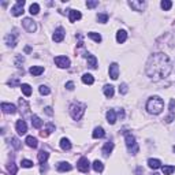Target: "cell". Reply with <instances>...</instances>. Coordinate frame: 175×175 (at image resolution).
<instances>
[{"mask_svg": "<svg viewBox=\"0 0 175 175\" xmlns=\"http://www.w3.org/2000/svg\"><path fill=\"white\" fill-rule=\"evenodd\" d=\"M29 71H30V74H32V75L38 77V75H41V74L44 73V67H43V66H32Z\"/></svg>", "mask_w": 175, "mask_h": 175, "instance_id": "cell-18", "label": "cell"}, {"mask_svg": "<svg viewBox=\"0 0 175 175\" xmlns=\"http://www.w3.org/2000/svg\"><path fill=\"white\" fill-rule=\"evenodd\" d=\"M15 127H16V131H18V134H21V136L26 134V131H27V126H26V123H25V120H22V119L16 120Z\"/></svg>", "mask_w": 175, "mask_h": 175, "instance_id": "cell-12", "label": "cell"}, {"mask_svg": "<svg viewBox=\"0 0 175 175\" xmlns=\"http://www.w3.org/2000/svg\"><path fill=\"white\" fill-rule=\"evenodd\" d=\"M161 170H163V174L164 175H171L172 172L175 171V167L174 166H164Z\"/></svg>", "mask_w": 175, "mask_h": 175, "instance_id": "cell-35", "label": "cell"}, {"mask_svg": "<svg viewBox=\"0 0 175 175\" xmlns=\"http://www.w3.org/2000/svg\"><path fill=\"white\" fill-rule=\"evenodd\" d=\"M171 70V62L166 53H153L146 62V75L153 81L168 77Z\"/></svg>", "mask_w": 175, "mask_h": 175, "instance_id": "cell-1", "label": "cell"}, {"mask_svg": "<svg viewBox=\"0 0 175 175\" xmlns=\"http://www.w3.org/2000/svg\"><path fill=\"white\" fill-rule=\"evenodd\" d=\"M77 168L81 172H89V168H90V163L86 157H81L77 163Z\"/></svg>", "mask_w": 175, "mask_h": 175, "instance_id": "cell-9", "label": "cell"}, {"mask_svg": "<svg viewBox=\"0 0 175 175\" xmlns=\"http://www.w3.org/2000/svg\"><path fill=\"white\" fill-rule=\"evenodd\" d=\"M11 144H12V146L15 148V149H19V148H21V144H19V139H18V138H15V137H12V138H11Z\"/></svg>", "mask_w": 175, "mask_h": 175, "instance_id": "cell-42", "label": "cell"}, {"mask_svg": "<svg viewBox=\"0 0 175 175\" xmlns=\"http://www.w3.org/2000/svg\"><path fill=\"white\" fill-rule=\"evenodd\" d=\"M88 36H89L92 40H94L96 43H100L101 41V36L98 34V33H94V32H90V33H88Z\"/></svg>", "mask_w": 175, "mask_h": 175, "instance_id": "cell-37", "label": "cell"}, {"mask_svg": "<svg viewBox=\"0 0 175 175\" xmlns=\"http://www.w3.org/2000/svg\"><path fill=\"white\" fill-rule=\"evenodd\" d=\"M119 92H120V94H126V93L129 92V88H127V85L126 84H122L119 86Z\"/></svg>", "mask_w": 175, "mask_h": 175, "instance_id": "cell-43", "label": "cell"}, {"mask_svg": "<svg viewBox=\"0 0 175 175\" xmlns=\"http://www.w3.org/2000/svg\"><path fill=\"white\" fill-rule=\"evenodd\" d=\"M18 32L16 30H12V33H10V34H7L5 36V38H4V41H5V44H7L8 46H15L16 45V43H18Z\"/></svg>", "mask_w": 175, "mask_h": 175, "instance_id": "cell-5", "label": "cell"}, {"mask_svg": "<svg viewBox=\"0 0 175 175\" xmlns=\"http://www.w3.org/2000/svg\"><path fill=\"white\" fill-rule=\"evenodd\" d=\"M22 25H23V27H25V30H26L27 33H34L36 32V23H34V21L33 19H30V18H25L23 21H22Z\"/></svg>", "mask_w": 175, "mask_h": 175, "instance_id": "cell-10", "label": "cell"}, {"mask_svg": "<svg viewBox=\"0 0 175 175\" xmlns=\"http://www.w3.org/2000/svg\"><path fill=\"white\" fill-rule=\"evenodd\" d=\"M172 150H174V152H175V145H174V148H172Z\"/></svg>", "mask_w": 175, "mask_h": 175, "instance_id": "cell-51", "label": "cell"}, {"mask_svg": "<svg viewBox=\"0 0 175 175\" xmlns=\"http://www.w3.org/2000/svg\"><path fill=\"white\" fill-rule=\"evenodd\" d=\"M126 38H127V32H126V30H119V32L116 33V41L119 44L125 43Z\"/></svg>", "mask_w": 175, "mask_h": 175, "instance_id": "cell-23", "label": "cell"}, {"mask_svg": "<svg viewBox=\"0 0 175 175\" xmlns=\"http://www.w3.org/2000/svg\"><path fill=\"white\" fill-rule=\"evenodd\" d=\"M19 84V81H18V78H14L12 81H8V85H10L11 88L12 86H15V85H18Z\"/></svg>", "mask_w": 175, "mask_h": 175, "instance_id": "cell-47", "label": "cell"}, {"mask_svg": "<svg viewBox=\"0 0 175 175\" xmlns=\"http://www.w3.org/2000/svg\"><path fill=\"white\" fill-rule=\"evenodd\" d=\"M44 111H45V114L49 115V116H52V115H53V111H52L51 107H45V108H44Z\"/></svg>", "mask_w": 175, "mask_h": 175, "instance_id": "cell-46", "label": "cell"}, {"mask_svg": "<svg viewBox=\"0 0 175 175\" xmlns=\"http://www.w3.org/2000/svg\"><path fill=\"white\" fill-rule=\"evenodd\" d=\"M48 157H49V153L46 152V150H40V152H38V161H40L41 164H45Z\"/></svg>", "mask_w": 175, "mask_h": 175, "instance_id": "cell-26", "label": "cell"}, {"mask_svg": "<svg viewBox=\"0 0 175 175\" xmlns=\"http://www.w3.org/2000/svg\"><path fill=\"white\" fill-rule=\"evenodd\" d=\"M70 12V22H75V21H78V19H81V12L79 11H77V10H70L68 11Z\"/></svg>", "mask_w": 175, "mask_h": 175, "instance_id": "cell-27", "label": "cell"}, {"mask_svg": "<svg viewBox=\"0 0 175 175\" xmlns=\"http://www.w3.org/2000/svg\"><path fill=\"white\" fill-rule=\"evenodd\" d=\"M98 5V2H86V7L88 8H94Z\"/></svg>", "mask_w": 175, "mask_h": 175, "instance_id": "cell-45", "label": "cell"}, {"mask_svg": "<svg viewBox=\"0 0 175 175\" xmlns=\"http://www.w3.org/2000/svg\"><path fill=\"white\" fill-rule=\"evenodd\" d=\"M23 56H21V55H18L15 59V66H18V67H21V63H23Z\"/></svg>", "mask_w": 175, "mask_h": 175, "instance_id": "cell-44", "label": "cell"}, {"mask_svg": "<svg viewBox=\"0 0 175 175\" xmlns=\"http://www.w3.org/2000/svg\"><path fill=\"white\" fill-rule=\"evenodd\" d=\"M155 175H159V174H155Z\"/></svg>", "mask_w": 175, "mask_h": 175, "instance_id": "cell-52", "label": "cell"}, {"mask_svg": "<svg viewBox=\"0 0 175 175\" xmlns=\"http://www.w3.org/2000/svg\"><path fill=\"white\" fill-rule=\"evenodd\" d=\"M52 131H55V125H53V123H51V122H49V123H46L45 129H44V130L40 133V136L45 138V137H48L49 134L52 133Z\"/></svg>", "mask_w": 175, "mask_h": 175, "instance_id": "cell-17", "label": "cell"}, {"mask_svg": "<svg viewBox=\"0 0 175 175\" xmlns=\"http://www.w3.org/2000/svg\"><path fill=\"white\" fill-rule=\"evenodd\" d=\"M26 145H27V146H30V148H37V145H38L37 138H36V137L29 136L26 138Z\"/></svg>", "mask_w": 175, "mask_h": 175, "instance_id": "cell-31", "label": "cell"}, {"mask_svg": "<svg viewBox=\"0 0 175 175\" xmlns=\"http://www.w3.org/2000/svg\"><path fill=\"white\" fill-rule=\"evenodd\" d=\"M105 136V131H104V129L103 127H96L94 130H93V133H92V137L93 138H103V137Z\"/></svg>", "mask_w": 175, "mask_h": 175, "instance_id": "cell-19", "label": "cell"}, {"mask_svg": "<svg viewBox=\"0 0 175 175\" xmlns=\"http://www.w3.org/2000/svg\"><path fill=\"white\" fill-rule=\"evenodd\" d=\"M93 170H94L96 172H103L104 164L101 163L100 160H94V161H93Z\"/></svg>", "mask_w": 175, "mask_h": 175, "instance_id": "cell-32", "label": "cell"}, {"mask_svg": "<svg viewBox=\"0 0 175 175\" xmlns=\"http://www.w3.org/2000/svg\"><path fill=\"white\" fill-rule=\"evenodd\" d=\"M38 11H40V5H38L37 3H33V4L30 5V8H29V12L32 14V15H37Z\"/></svg>", "mask_w": 175, "mask_h": 175, "instance_id": "cell-34", "label": "cell"}, {"mask_svg": "<svg viewBox=\"0 0 175 175\" xmlns=\"http://www.w3.org/2000/svg\"><path fill=\"white\" fill-rule=\"evenodd\" d=\"M32 126L34 129H41V126H43V120L40 119V116H37V115H32Z\"/></svg>", "mask_w": 175, "mask_h": 175, "instance_id": "cell-22", "label": "cell"}, {"mask_svg": "<svg viewBox=\"0 0 175 175\" xmlns=\"http://www.w3.org/2000/svg\"><path fill=\"white\" fill-rule=\"evenodd\" d=\"M55 64L60 68H68L70 67V59L67 56H56L53 59Z\"/></svg>", "mask_w": 175, "mask_h": 175, "instance_id": "cell-7", "label": "cell"}, {"mask_svg": "<svg viewBox=\"0 0 175 175\" xmlns=\"http://www.w3.org/2000/svg\"><path fill=\"white\" fill-rule=\"evenodd\" d=\"M8 171H10V175H16V166L14 161L8 164Z\"/></svg>", "mask_w": 175, "mask_h": 175, "instance_id": "cell-40", "label": "cell"}, {"mask_svg": "<svg viewBox=\"0 0 175 175\" xmlns=\"http://www.w3.org/2000/svg\"><path fill=\"white\" fill-rule=\"evenodd\" d=\"M160 5H161V8H163L164 11H168L170 8L172 7V3L170 2V0H163V2L160 3Z\"/></svg>", "mask_w": 175, "mask_h": 175, "instance_id": "cell-36", "label": "cell"}, {"mask_svg": "<svg viewBox=\"0 0 175 175\" xmlns=\"http://www.w3.org/2000/svg\"><path fill=\"white\" fill-rule=\"evenodd\" d=\"M38 90H40V93L43 96H46V94H49V93H51V89H49L48 86H45V85H41Z\"/></svg>", "mask_w": 175, "mask_h": 175, "instance_id": "cell-39", "label": "cell"}, {"mask_svg": "<svg viewBox=\"0 0 175 175\" xmlns=\"http://www.w3.org/2000/svg\"><path fill=\"white\" fill-rule=\"evenodd\" d=\"M71 170V164L66 163V161H62V163L57 164V171L59 172H66V171H70Z\"/></svg>", "mask_w": 175, "mask_h": 175, "instance_id": "cell-25", "label": "cell"}, {"mask_svg": "<svg viewBox=\"0 0 175 175\" xmlns=\"http://www.w3.org/2000/svg\"><path fill=\"white\" fill-rule=\"evenodd\" d=\"M82 82H84L85 85H93V82H94V78H93L92 74H84L82 75Z\"/></svg>", "mask_w": 175, "mask_h": 175, "instance_id": "cell-28", "label": "cell"}, {"mask_svg": "<svg viewBox=\"0 0 175 175\" xmlns=\"http://www.w3.org/2000/svg\"><path fill=\"white\" fill-rule=\"evenodd\" d=\"M85 109H86V104L84 103H74L70 107V114L73 116L74 120H79L85 114Z\"/></svg>", "mask_w": 175, "mask_h": 175, "instance_id": "cell-3", "label": "cell"}, {"mask_svg": "<svg viewBox=\"0 0 175 175\" xmlns=\"http://www.w3.org/2000/svg\"><path fill=\"white\" fill-rule=\"evenodd\" d=\"M164 108V103L159 96H153L148 100L146 103V109L149 114H153V115H159Z\"/></svg>", "mask_w": 175, "mask_h": 175, "instance_id": "cell-2", "label": "cell"}, {"mask_svg": "<svg viewBox=\"0 0 175 175\" xmlns=\"http://www.w3.org/2000/svg\"><path fill=\"white\" fill-rule=\"evenodd\" d=\"M104 94L108 98L114 97V86H112V85H105V86H104Z\"/></svg>", "mask_w": 175, "mask_h": 175, "instance_id": "cell-30", "label": "cell"}, {"mask_svg": "<svg viewBox=\"0 0 175 175\" xmlns=\"http://www.w3.org/2000/svg\"><path fill=\"white\" fill-rule=\"evenodd\" d=\"M97 21L100 22V23H105V22L108 21V15H107V14H98V15H97Z\"/></svg>", "mask_w": 175, "mask_h": 175, "instance_id": "cell-41", "label": "cell"}, {"mask_svg": "<svg viewBox=\"0 0 175 175\" xmlns=\"http://www.w3.org/2000/svg\"><path fill=\"white\" fill-rule=\"evenodd\" d=\"M125 141H126V146H127V150L129 153H131V155H136V153H138V144L136 142V138H134V136H131L130 133H126L125 136Z\"/></svg>", "mask_w": 175, "mask_h": 175, "instance_id": "cell-4", "label": "cell"}, {"mask_svg": "<svg viewBox=\"0 0 175 175\" xmlns=\"http://www.w3.org/2000/svg\"><path fill=\"white\" fill-rule=\"evenodd\" d=\"M21 89H22V93H23L26 97H29V96L32 94V88H30V85L22 84V85H21Z\"/></svg>", "mask_w": 175, "mask_h": 175, "instance_id": "cell-33", "label": "cell"}, {"mask_svg": "<svg viewBox=\"0 0 175 175\" xmlns=\"http://www.w3.org/2000/svg\"><path fill=\"white\" fill-rule=\"evenodd\" d=\"M109 77L112 79H118V77H119V66H118V63H111V66H109Z\"/></svg>", "mask_w": 175, "mask_h": 175, "instance_id": "cell-13", "label": "cell"}, {"mask_svg": "<svg viewBox=\"0 0 175 175\" xmlns=\"http://www.w3.org/2000/svg\"><path fill=\"white\" fill-rule=\"evenodd\" d=\"M23 5H25V0H18V2L14 4V7L11 8V14L14 16H19L23 14Z\"/></svg>", "mask_w": 175, "mask_h": 175, "instance_id": "cell-8", "label": "cell"}, {"mask_svg": "<svg viewBox=\"0 0 175 175\" xmlns=\"http://www.w3.org/2000/svg\"><path fill=\"white\" fill-rule=\"evenodd\" d=\"M84 56L86 57L88 66H89L90 68H96V67H97V57H96L94 55H92V53H85Z\"/></svg>", "mask_w": 175, "mask_h": 175, "instance_id": "cell-15", "label": "cell"}, {"mask_svg": "<svg viewBox=\"0 0 175 175\" xmlns=\"http://www.w3.org/2000/svg\"><path fill=\"white\" fill-rule=\"evenodd\" d=\"M60 148H62L63 150H70L71 149L70 139H67V138H62V139H60Z\"/></svg>", "mask_w": 175, "mask_h": 175, "instance_id": "cell-29", "label": "cell"}, {"mask_svg": "<svg viewBox=\"0 0 175 175\" xmlns=\"http://www.w3.org/2000/svg\"><path fill=\"white\" fill-rule=\"evenodd\" d=\"M21 166L23 167V168H32V167H33V161L32 160H27V159H23V160L21 161Z\"/></svg>", "mask_w": 175, "mask_h": 175, "instance_id": "cell-38", "label": "cell"}, {"mask_svg": "<svg viewBox=\"0 0 175 175\" xmlns=\"http://www.w3.org/2000/svg\"><path fill=\"white\" fill-rule=\"evenodd\" d=\"M118 115H119L120 118H123L125 116V111H123V109H119V111H118Z\"/></svg>", "mask_w": 175, "mask_h": 175, "instance_id": "cell-49", "label": "cell"}, {"mask_svg": "<svg viewBox=\"0 0 175 175\" xmlns=\"http://www.w3.org/2000/svg\"><path fill=\"white\" fill-rule=\"evenodd\" d=\"M142 172H144V170H142L141 167H138V168H137V175H141Z\"/></svg>", "mask_w": 175, "mask_h": 175, "instance_id": "cell-50", "label": "cell"}, {"mask_svg": "<svg viewBox=\"0 0 175 175\" xmlns=\"http://www.w3.org/2000/svg\"><path fill=\"white\" fill-rule=\"evenodd\" d=\"M66 89L67 90H73L74 89V82H67V84H66Z\"/></svg>", "mask_w": 175, "mask_h": 175, "instance_id": "cell-48", "label": "cell"}, {"mask_svg": "<svg viewBox=\"0 0 175 175\" xmlns=\"http://www.w3.org/2000/svg\"><path fill=\"white\" fill-rule=\"evenodd\" d=\"M107 120H108L109 125H114L116 122V114H115L114 109H108L107 111Z\"/></svg>", "mask_w": 175, "mask_h": 175, "instance_id": "cell-21", "label": "cell"}, {"mask_svg": "<svg viewBox=\"0 0 175 175\" xmlns=\"http://www.w3.org/2000/svg\"><path fill=\"white\" fill-rule=\"evenodd\" d=\"M112 149H114V142H105V145L103 146L101 152H103L104 156H109V153L112 152Z\"/></svg>", "mask_w": 175, "mask_h": 175, "instance_id": "cell-20", "label": "cell"}, {"mask_svg": "<svg viewBox=\"0 0 175 175\" xmlns=\"http://www.w3.org/2000/svg\"><path fill=\"white\" fill-rule=\"evenodd\" d=\"M148 164H149V167L153 170H157L161 167V161L159 160V159H149V160H148Z\"/></svg>", "mask_w": 175, "mask_h": 175, "instance_id": "cell-24", "label": "cell"}, {"mask_svg": "<svg viewBox=\"0 0 175 175\" xmlns=\"http://www.w3.org/2000/svg\"><path fill=\"white\" fill-rule=\"evenodd\" d=\"M52 38H53L55 43H62V41L64 40V29H63V27H57V29L55 30Z\"/></svg>", "mask_w": 175, "mask_h": 175, "instance_id": "cell-11", "label": "cell"}, {"mask_svg": "<svg viewBox=\"0 0 175 175\" xmlns=\"http://www.w3.org/2000/svg\"><path fill=\"white\" fill-rule=\"evenodd\" d=\"M174 119H175V100L171 98L168 105V115L164 118V120H166V123H171Z\"/></svg>", "mask_w": 175, "mask_h": 175, "instance_id": "cell-6", "label": "cell"}, {"mask_svg": "<svg viewBox=\"0 0 175 175\" xmlns=\"http://www.w3.org/2000/svg\"><path fill=\"white\" fill-rule=\"evenodd\" d=\"M129 5H130L134 11H142L145 7V2H142V0H138V2L133 0V2H129Z\"/></svg>", "mask_w": 175, "mask_h": 175, "instance_id": "cell-14", "label": "cell"}, {"mask_svg": "<svg viewBox=\"0 0 175 175\" xmlns=\"http://www.w3.org/2000/svg\"><path fill=\"white\" fill-rule=\"evenodd\" d=\"M2 109L4 114H15L16 112V107L12 105V104H8V103H2Z\"/></svg>", "mask_w": 175, "mask_h": 175, "instance_id": "cell-16", "label": "cell"}]
</instances>
